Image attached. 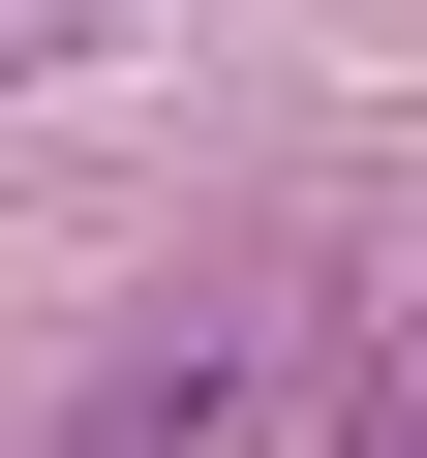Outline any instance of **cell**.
I'll return each mask as SVG.
<instances>
[{
  "mask_svg": "<svg viewBox=\"0 0 427 458\" xmlns=\"http://www.w3.org/2000/svg\"><path fill=\"white\" fill-rule=\"evenodd\" d=\"M214 397H245V306H214V336H153V367L92 397V458H214Z\"/></svg>",
  "mask_w": 427,
  "mask_h": 458,
  "instance_id": "1",
  "label": "cell"
},
{
  "mask_svg": "<svg viewBox=\"0 0 427 458\" xmlns=\"http://www.w3.org/2000/svg\"><path fill=\"white\" fill-rule=\"evenodd\" d=\"M366 458H427V397H397V428H366Z\"/></svg>",
  "mask_w": 427,
  "mask_h": 458,
  "instance_id": "2",
  "label": "cell"
}]
</instances>
